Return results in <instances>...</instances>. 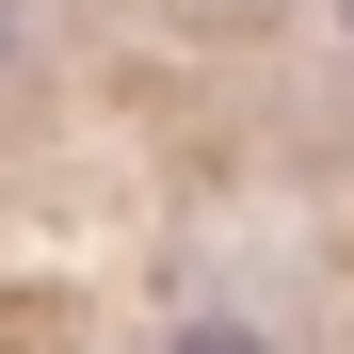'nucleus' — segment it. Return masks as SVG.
<instances>
[{
  "mask_svg": "<svg viewBox=\"0 0 354 354\" xmlns=\"http://www.w3.org/2000/svg\"><path fill=\"white\" fill-rule=\"evenodd\" d=\"M161 354H274V322H242V306H194V322H177Z\"/></svg>",
  "mask_w": 354,
  "mask_h": 354,
  "instance_id": "1",
  "label": "nucleus"
},
{
  "mask_svg": "<svg viewBox=\"0 0 354 354\" xmlns=\"http://www.w3.org/2000/svg\"><path fill=\"white\" fill-rule=\"evenodd\" d=\"M338 32H354V0H338Z\"/></svg>",
  "mask_w": 354,
  "mask_h": 354,
  "instance_id": "3",
  "label": "nucleus"
},
{
  "mask_svg": "<svg viewBox=\"0 0 354 354\" xmlns=\"http://www.w3.org/2000/svg\"><path fill=\"white\" fill-rule=\"evenodd\" d=\"M0 65H17V0H0Z\"/></svg>",
  "mask_w": 354,
  "mask_h": 354,
  "instance_id": "2",
  "label": "nucleus"
}]
</instances>
